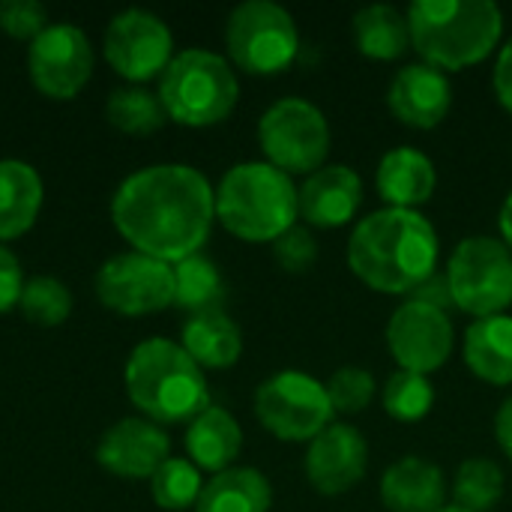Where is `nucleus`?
I'll return each mask as SVG.
<instances>
[{
	"label": "nucleus",
	"instance_id": "f257e3e1",
	"mask_svg": "<svg viewBox=\"0 0 512 512\" xmlns=\"http://www.w3.org/2000/svg\"><path fill=\"white\" fill-rule=\"evenodd\" d=\"M114 228L135 252L165 264L198 255L216 219V192L189 165H150L120 183L111 201Z\"/></svg>",
	"mask_w": 512,
	"mask_h": 512
},
{
	"label": "nucleus",
	"instance_id": "f03ea898",
	"mask_svg": "<svg viewBox=\"0 0 512 512\" xmlns=\"http://www.w3.org/2000/svg\"><path fill=\"white\" fill-rule=\"evenodd\" d=\"M438 234L417 210L384 207L366 216L348 240V264L381 294H414L438 270Z\"/></svg>",
	"mask_w": 512,
	"mask_h": 512
},
{
	"label": "nucleus",
	"instance_id": "7ed1b4c3",
	"mask_svg": "<svg viewBox=\"0 0 512 512\" xmlns=\"http://www.w3.org/2000/svg\"><path fill=\"white\" fill-rule=\"evenodd\" d=\"M405 15L411 48L441 72L486 60L504 33V12L492 0H417Z\"/></svg>",
	"mask_w": 512,
	"mask_h": 512
},
{
	"label": "nucleus",
	"instance_id": "20e7f679",
	"mask_svg": "<svg viewBox=\"0 0 512 512\" xmlns=\"http://www.w3.org/2000/svg\"><path fill=\"white\" fill-rule=\"evenodd\" d=\"M126 390L132 405L156 423H192L210 408L204 369L168 339H147L132 351Z\"/></svg>",
	"mask_w": 512,
	"mask_h": 512
},
{
	"label": "nucleus",
	"instance_id": "39448f33",
	"mask_svg": "<svg viewBox=\"0 0 512 512\" xmlns=\"http://www.w3.org/2000/svg\"><path fill=\"white\" fill-rule=\"evenodd\" d=\"M297 216V186L270 162H240L216 189V219L246 243H276Z\"/></svg>",
	"mask_w": 512,
	"mask_h": 512
},
{
	"label": "nucleus",
	"instance_id": "423d86ee",
	"mask_svg": "<svg viewBox=\"0 0 512 512\" xmlns=\"http://www.w3.org/2000/svg\"><path fill=\"white\" fill-rule=\"evenodd\" d=\"M240 96V84L225 57L189 48L177 54L159 81V102L174 123L213 126L222 123Z\"/></svg>",
	"mask_w": 512,
	"mask_h": 512
},
{
	"label": "nucleus",
	"instance_id": "0eeeda50",
	"mask_svg": "<svg viewBox=\"0 0 512 512\" xmlns=\"http://www.w3.org/2000/svg\"><path fill=\"white\" fill-rule=\"evenodd\" d=\"M453 306L480 318L504 315L512 306V252L504 240L465 237L447 261Z\"/></svg>",
	"mask_w": 512,
	"mask_h": 512
},
{
	"label": "nucleus",
	"instance_id": "6e6552de",
	"mask_svg": "<svg viewBox=\"0 0 512 512\" xmlns=\"http://www.w3.org/2000/svg\"><path fill=\"white\" fill-rule=\"evenodd\" d=\"M231 60L249 75H279L300 51V33L288 9L270 0L240 3L225 24Z\"/></svg>",
	"mask_w": 512,
	"mask_h": 512
},
{
	"label": "nucleus",
	"instance_id": "1a4fd4ad",
	"mask_svg": "<svg viewBox=\"0 0 512 512\" xmlns=\"http://www.w3.org/2000/svg\"><path fill=\"white\" fill-rule=\"evenodd\" d=\"M258 141L273 168L285 174H315L330 153V126L315 102L285 96L264 111Z\"/></svg>",
	"mask_w": 512,
	"mask_h": 512
},
{
	"label": "nucleus",
	"instance_id": "9d476101",
	"mask_svg": "<svg viewBox=\"0 0 512 512\" xmlns=\"http://www.w3.org/2000/svg\"><path fill=\"white\" fill-rule=\"evenodd\" d=\"M261 426L279 441H315L333 423L327 387L306 372H279L255 393Z\"/></svg>",
	"mask_w": 512,
	"mask_h": 512
},
{
	"label": "nucleus",
	"instance_id": "9b49d317",
	"mask_svg": "<svg viewBox=\"0 0 512 512\" xmlns=\"http://www.w3.org/2000/svg\"><path fill=\"white\" fill-rule=\"evenodd\" d=\"M96 294L111 312L138 318L174 303V264L141 252L108 258L96 273Z\"/></svg>",
	"mask_w": 512,
	"mask_h": 512
},
{
	"label": "nucleus",
	"instance_id": "f8f14e48",
	"mask_svg": "<svg viewBox=\"0 0 512 512\" xmlns=\"http://www.w3.org/2000/svg\"><path fill=\"white\" fill-rule=\"evenodd\" d=\"M453 321L444 309L405 300L387 324V348L405 372L429 375L441 369L453 354Z\"/></svg>",
	"mask_w": 512,
	"mask_h": 512
},
{
	"label": "nucleus",
	"instance_id": "ddd939ff",
	"mask_svg": "<svg viewBox=\"0 0 512 512\" xmlns=\"http://www.w3.org/2000/svg\"><path fill=\"white\" fill-rule=\"evenodd\" d=\"M27 66L39 93L72 99L90 81L93 48L75 24H51L30 42Z\"/></svg>",
	"mask_w": 512,
	"mask_h": 512
},
{
	"label": "nucleus",
	"instance_id": "4468645a",
	"mask_svg": "<svg viewBox=\"0 0 512 512\" xmlns=\"http://www.w3.org/2000/svg\"><path fill=\"white\" fill-rule=\"evenodd\" d=\"M174 39L162 18L144 9L120 12L108 33H105V57L117 69V75L129 81H150L153 75L165 72L171 57Z\"/></svg>",
	"mask_w": 512,
	"mask_h": 512
},
{
	"label": "nucleus",
	"instance_id": "2eb2a0df",
	"mask_svg": "<svg viewBox=\"0 0 512 512\" xmlns=\"http://www.w3.org/2000/svg\"><path fill=\"white\" fill-rule=\"evenodd\" d=\"M369 468V444L357 426L330 423L306 453V477L318 495L336 498L351 492Z\"/></svg>",
	"mask_w": 512,
	"mask_h": 512
},
{
	"label": "nucleus",
	"instance_id": "dca6fc26",
	"mask_svg": "<svg viewBox=\"0 0 512 512\" xmlns=\"http://www.w3.org/2000/svg\"><path fill=\"white\" fill-rule=\"evenodd\" d=\"M168 435L147 420H120L114 423L96 447V462L123 480H147L153 477L171 456Z\"/></svg>",
	"mask_w": 512,
	"mask_h": 512
},
{
	"label": "nucleus",
	"instance_id": "f3484780",
	"mask_svg": "<svg viewBox=\"0 0 512 512\" xmlns=\"http://www.w3.org/2000/svg\"><path fill=\"white\" fill-rule=\"evenodd\" d=\"M387 105L393 117L402 120L405 126L435 129L444 123L453 105L450 78L429 63H411L393 75L387 90Z\"/></svg>",
	"mask_w": 512,
	"mask_h": 512
},
{
	"label": "nucleus",
	"instance_id": "a211bd4d",
	"mask_svg": "<svg viewBox=\"0 0 512 512\" xmlns=\"http://www.w3.org/2000/svg\"><path fill=\"white\" fill-rule=\"evenodd\" d=\"M297 204L312 228H342L363 204V180L348 165H324L297 189Z\"/></svg>",
	"mask_w": 512,
	"mask_h": 512
},
{
	"label": "nucleus",
	"instance_id": "6ab92c4d",
	"mask_svg": "<svg viewBox=\"0 0 512 512\" xmlns=\"http://www.w3.org/2000/svg\"><path fill=\"white\" fill-rule=\"evenodd\" d=\"M444 471L420 456H405L381 477V504L390 512L444 510Z\"/></svg>",
	"mask_w": 512,
	"mask_h": 512
},
{
	"label": "nucleus",
	"instance_id": "aec40b11",
	"mask_svg": "<svg viewBox=\"0 0 512 512\" xmlns=\"http://www.w3.org/2000/svg\"><path fill=\"white\" fill-rule=\"evenodd\" d=\"M375 183H378V192L387 201V207L414 210L432 198L438 174L426 153H420L414 147H396V150L384 153Z\"/></svg>",
	"mask_w": 512,
	"mask_h": 512
},
{
	"label": "nucleus",
	"instance_id": "412c9836",
	"mask_svg": "<svg viewBox=\"0 0 512 512\" xmlns=\"http://www.w3.org/2000/svg\"><path fill=\"white\" fill-rule=\"evenodd\" d=\"M240 447H243L240 423L225 408L210 405L204 414H198L189 423L186 450L198 471H213V474L228 471L231 462L240 456Z\"/></svg>",
	"mask_w": 512,
	"mask_h": 512
},
{
	"label": "nucleus",
	"instance_id": "4be33fe9",
	"mask_svg": "<svg viewBox=\"0 0 512 512\" xmlns=\"http://www.w3.org/2000/svg\"><path fill=\"white\" fill-rule=\"evenodd\" d=\"M465 363L468 369L495 384H512V318L510 315H492L480 318L465 333Z\"/></svg>",
	"mask_w": 512,
	"mask_h": 512
},
{
	"label": "nucleus",
	"instance_id": "5701e85b",
	"mask_svg": "<svg viewBox=\"0 0 512 512\" xmlns=\"http://www.w3.org/2000/svg\"><path fill=\"white\" fill-rule=\"evenodd\" d=\"M42 207V180L21 159H0V240L27 234Z\"/></svg>",
	"mask_w": 512,
	"mask_h": 512
},
{
	"label": "nucleus",
	"instance_id": "b1692460",
	"mask_svg": "<svg viewBox=\"0 0 512 512\" xmlns=\"http://www.w3.org/2000/svg\"><path fill=\"white\" fill-rule=\"evenodd\" d=\"M183 351L201 369H231L243 354V336L225 312H204L183 324Z\"/></svg>",
	"mask_w": 512,
	"mask_h": 512
},
{
	"label": "nucleus",
	"instance_id": "393cba45",
	"mask_svg": "<svg viewBox=\"0 0 512 512\" xmlns=\"http://www.w3.org/2000/svg\"><path fill=\"white\" fill-rule=\"evenodd\" d=\"M273 489L255 468H228L216 474L195 504V512H270Z\"/></svg>",
	"mask_w": 512,
	"mask_h": 512
},
{
	"label": "nucleus",
	"instance_id": "a878e982",
	"mask_svg": "<svg viewBox=\"0 0 512 512\" xmlns=\"http://www.w3.org/2000/svg\"><path fill=\"white\" fill-rule=\"evenodd\" d=\"M354 39L357 51L372 60H399L411 48L408 15H402L390 3L363 6L354 15Z\"/></svg>",
	"mask_w": 512,
	"mask_h": 512
},
{
	"label": "nucleus",
	"instance_id": "bb28decb",
	"mask_svg": "<svg viewBox=\"0 0 512 512\" xmlns=\"http://www.w3.org/2000/svg\"><path fill=\"white\" fill-rule=\"evenodd\" d=\"M225 303V279L219 267L207 255H189L174 264V306L192 315L222 312Z\"/></svg>",
	"mask_w": 512,
	"mask_h": 512
},
{
	"label": "nucleus",
	"instance_id": "cd10ccee",
	"mask_svg": "<svg viewBox=\"0 0 512 512\" xmlns=\"http://www.w3.org/2000/svg\"><path fill=\"white\" fill-rule=\"evenodd\" d=\"M507 480L498 462L492 459H468L459 465L453 480L456 507L468 512H492L504 498Z\"/></svg>",
	"mask_w": 512,
	"mask_h": 512
},
{
	"label": "nucleus",
	"instance_id": "c85d7f7f",
	"mask_svg": "<svg viewBox=\"0 0 512 512\" xmlns=\"http://www.w3.org/2000/svg\"><path fill=\"white\" fill-rule=\"evenodd\" d=\"M108 120L126 135H150L165 123V108L159 96H153L144 87H123L114 90L108 99Z\"/></svg>",
	"mask_w": 512,
	"mask_h": 512
},
{
	"label": "nucleus",
	"instance_id": "c756f323",
	"mask_svg": "<svg viewBox=\"0 0 512 512\" xmlns=\"http://www.w3.org/2000/svg\"><path fill=\"white\" fill-rule=\"evenodd\" d=\"M381 399H384V411L393 420H399V423H417V420H423L435 408L438 393H435L429 375H417V372L399 369L396 375L387 378Z\"/></svg>",
	"mask_w": 512,
	"mask_h": 512
},
{
	"label": "nucleus",
	"instance_id": "7c9ffc66",
	"mask_svg": "<svg viewBox=\"0 0 512 512\" xmlns=\"http://www.w3.org/2000/svg\"><path fill=\"white\" fill-rule=\"evenodd\" d=\"M153 501L162 510H189L201 498V471L189 459H168L150 477Z\"/></svg>",
	"mask_w": 512,
	"mask_h": 512
},
{
	"label": "nucleus",
	"instance_id": "2f4dec72",
	"mask_svg": "<svg viewBox=\"0 0 512 512\" xmlns=\"http://www.w3.org/2000/svg\"><path fill=\"white\" fill-rule=\"evenodd\" d=\"M18 306L27 321L39 324V327H57L72 312V294L66 291V285L60 279L36 276V279L24 282Z\"/></svg>",
	"mask_w": 512,
	"mask_h": 512
},
{
	"label": "nucleus",
	"instance_id": "473e14b6",
	"mask_svg": "<svg viewBox=\"0 0 512 512\" xmlns=\"http://www.w3.org/2000/svg\"><path fill=\"white\" fill-rule=\"evenodd\" d=\"M324 387H327L333 411H339V414H360L363 408H369V402L375 396L372 372L357 369V366H345V369L333 372Z\"/></svg>",
	"mask_w": 512,
	"mask_h": 512
},
{
	"label": "nucleus",
	"instance_id": "72a5a7b5",
	"mask_svg": "<svg viewBox=\"0 0 512 512\" xmlns=\"http://www.w3.org/2000/svg\"><path fill=\"white\" fill-rule=\"evenodd\" d=\"M273 258L285 273H309L318 261V240L309 228L294 225L273 243Z\"/></svg>",
	"mask_w": 512,
	"mask_h": 512
},
{
	"label": "nucleus",
	"instance_id": "f704fd0d",
	"mask_svg": "<svg viewBox=\"0 0 512 512\" xmlns=\"http://www.w3.org/2000/svg\"><path fill=\"white\" fill-rule=\"evenodd\" d=\"M48 12L36 0H3L0 3V27L15 39H36L45 30Z\"/></svg>",
	"mask_w": 512,
	"mask_h": 512
},
{
	"label": "nucleus",
	"instance_id": "c9c22d12",
	"mask_svg": "<svg viewBox=\"0 0 512 512\" xmlns=\"http://www.w3.org/2000/svg\"><path fill=\"white\" fill-rule=\"evenodd\" d=\"M21 291H24L21 264L6 246H0V315L9 312L12 306H18Z\"/></svg>",
	"mask_w": 512,
	"mask_h": 512
},
{
	"label": "nucleus",
	"instance_id": "e433bc0d",
	"mask_svg": "<svg viewBox=\"0 0 512 512\" xmlns=\"http://www.w3.org/2000/svg\"><path fill=\"white\" fill-rule=\"evenodd\" d=\"M414 300H423V303H432V306H438V309H456L453 306V294H450V285H447V276H441V273H435L432 279H426L414 294H411Z\"/></svg>",
	"mask_w": 512,
	"mask_h": 512
},
{
	"label": "nucleus",
	"instance_id": "4c0bfd02",
	"mask_svg": "<svg viewBox=\"0 0 512 512\" xmlns=\"http://www.w3.org/2000/svg\"><path fill=\"white\" fill-rule=\"evenodd\" d=\"M495 93L501 99V105L512 111V39H507V45L498 54L495 63Z\"/></svg>",
	"mask_w": 512,
	"mask_h": 512
},
{
	"label": "nucleus",
	"instance_id": "58836bf2",
	"mask_svg": "<svg viewBox=\"0 0 512 512\" xmlns=\"http://www.w3.org/2000/svg\"><path fill=\"white\" fill-rule=\"evenodd\" d=\"M495 435H498V444L501 450L512 459V396L504 399V405L498 408V417H495Z\"/></svg>",
	"mask_w": 512,
	"mask_h": 512
},
{
	"label": "nucleus",
	"instance_id": "ea45409f",
	"mask_svg": "<svg viewBox=\"0 0 512 512\" xmlns=\"http://www.w3.org/2000/svg\"><path fill=\"white\" fill-rule=\"evenodd\" d=\"M501 237H504L507 249L512 252V192L510 198L504 201V207H501Z\"/></svg>",
	"mask_w": 512,
	"mask_h": 512
},
{
	"label": "nucleus",
	"instance_id": "a19ab883",
	"mask_svg": "<svg viewBox=\"0 0 512 512\" xmlns=\"http://www.w3.org/2000/svg\"><path fill=\"white\" fill-rule=\"evenodd\" d=\"M438 512H468V510H462V507H456V504H453V507H444V510H438Z\"/></svg>",
	"mask_w": 512,
	"mask_h": 512
}]
</instances>
